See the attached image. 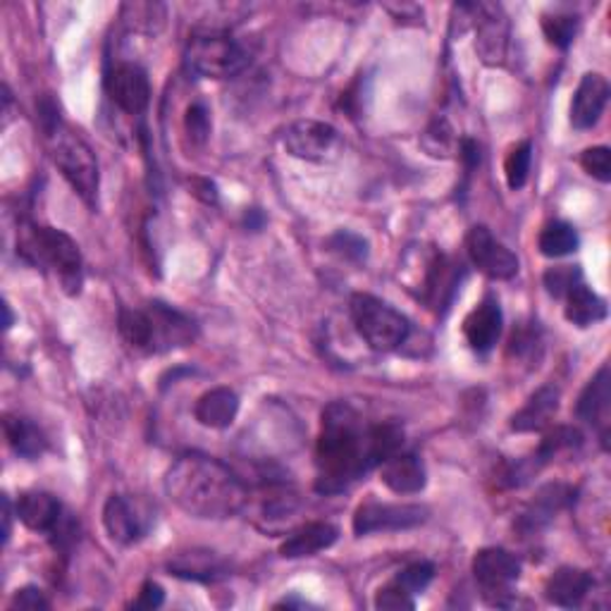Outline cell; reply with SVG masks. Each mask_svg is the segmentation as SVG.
I'll return each instance as SVG.
<instances>
[{
	"label": "cell",
	"mask_w": 611,
	"mask_h": 611,
	"mask_svg": "<svg viewBox=\"0 0 611 611\" xmlns=\"http://www.w3.org/2000/svg\"><path fill=\"white\" fill-rule=\"evenodd\" d=\"M404 445V431L395 423H369L347 401H333L323 411L317 435L315 490L337 495Z\"/></svg>",
	"instance_id": "obj_1"
},
{
	"label": "cell",
	"mask_w": 611,
	"mask_h": 611,
	"mask_svg": "<svg viewBox=\"0 0 611 611\" xmlns=\"http://www.w3.org/2000/svg\"><path fill=\"white\" fill-rule=\"evenodd\" d=\"M165 492L173 504L194 519L223 521L247 507L249 490L223 461L203 454L179 457L165 475Z\"/></svg>",
	"instance_id": "obj_2"
},
{
	"label": "cell",
	"mask_w": 611,
	"mask_h": 611,
	"mask_svg": "<svg viewBox=\"0 0 611 611\" xmlns=\"http://www.w3.org/2000/svg\"><path fill=\"white\" fill-rule=\"evenodd\" d=\"M120 335L141 353H165L189 347L197 339V325L173 306L151 301L146 309L120 311Z\"/></svg>",
	"instance_id": "obj_3"
},
{
	"label": "cell",
	"mask_w": 611,
	"mask_h": 611,
	"mask_svg": "<svg viewBox=\"0 0 611 611\" xmlns=\"http://www.w3.org/2000/svg\"><path fill=\"white\" fill-rule=\"evenodd\" d=\"M17 253L41 271H51L67 295H79L84 285V263L77 241L67 232L55 227H41L34 223H20Z\"/></svg>",
	"instance_id": "obj_4"
},
{
	"label": "cell",
	"mask_w": 611,
	"mask_h": 611,
	"mask_svg": "<svg viewBox=\"0 0 611 611\" xmlns=\"http://www.w3.org/2000/svg\"><path fill=\"white\" fill-rule=\"evenodd\" d=\"M43 137L55 167L70 182L77 197L93 208L99 199V161H96L91 146L63 120L55 122L53 127H46Z\"/></svg>",
	"instance_id": "obj_5"
},
{
	"label": "cell",
	"mask_w": 611,
	"mask_h": 611,
	"mask_svg": "<svg viewBox=\"0 0 611 611\" xmlns=\"http://www.w3.org/2000/svg\"><path fill=\"white\" fill-rule=\"evenodd\" d=\"M349 311L357 333L373 351H397L409 339V321L383 299L373 295H353Z\"/></svg>",
	"instance_id": "obj_6"
},
{
	"label": "cell",
	"mask_w": 611,
	"mask_h": 611,
	"mask_svg": "<svg viewBox=\"0 0 611 611\" xmlns=\"http://www.w3.org/2000/svg\"><path fill=\"white\" fill-rule=\"evenodd\" d=\"M189 72L205 79H232L249 67V51L225 32H208L191 36L187 46Z\"/></svg>",
	"instance_id": "obj_7"
},
{
	"label": "cell",
	"mask_w": 611,
	"mask_h": 611,
	"mask_svg": "<svg viewBox=\"0 0 611 611\" xmlns=\"http://www.w3.org/2000/svg\"><path fill=\"white\" fill-rule=\"evenodd\" d=\"M473 573L483 597L495 607L511 604V585L521 576V561L502 547H485L473 559Z\"/></svg>",
	"instance_id": "obj_8"
},
{
	"label": "cell",
	"mask_w": 611,
	"mask_h": 611,
	"mask_svg": "<svg viewBox=\"0 0 611 611\" xmlns=\"http://www.w3.org/2000/svg\"><path fill=\"white\" fill-rule=\"evenodd\" d=\"M153 509L137 497L113 495L103 509V525L117 545H134L144 540L153 528Z\"/></svg>",
	"instance_id": "obj_9"
},
{
	"label": "cell",
	"mask_w": 611,
	"mask_h": 611,
	"mask_svg": "<svg viewBox=\"0 0 611 611\" xmlns=\"http://www.w3.org/2000/svg\"><path fill=\"white\" fill-rule=\"evenodd\" d=\"M431 516L423 504H385L363 502L353 513V533L357 537L373 533H399L419 528Z\"/></svg>",
	"instance_id": "obj_10"
},
{
	"label": "cell",
	"mask_w": 611,
	"mask_h": 611,
	"mask_svg": "<svg viewBox=\"0 0 611 611\" xmlns=\"http://www.w3.org/2000/svg\"><path fill=\"white\" fill-rule=\"evenodd\" d=\"M339 132L321 120H297L285 129L283 146L299 161L321 163L339 149Z\"/></svg>",
	"instance_id": "obj_11"
},
{
	"label": "cell",
	"mask_w": 611,
	"mask_h": 611,
	"mask_svg": "<svg viewBox=\"0 0 611 611\" xmlns=\"http://www.w3.org/2000/svg\"><path fill=\"white\" fill-rule=\"evenodd\" d=\"M466 251L473 265L492 279H513L519 275L516 253L507 249L485 225H475L466 235Z\"/></svg>",
	"instance_id": "obj_12"
},
{
	"label": "cell",
	"mask_w": 611,
	"mask_h": 611,
	"mask_svg": "<svg viewBox=\"0 0 611 611\" xmlns=\"http://www.w3.org/2000/svg\"><path fill=\"white\" fill-rule=\"evenodd\" d=\"M108 96L129 115H141L151 101V82L146 70L132 63H122L105 79Z\"/></svg>",
	"instance_id": "obj_13"
},
{
	"label": "cell",
	"mask_w": 611,
	"mask_h": 611,
	"mask_svg": "<svg viewBox=\"0 0 611 611\" xmlns=\"http://www.w3.org/2000/svg\"><path fill=\"white\" fill-rule=\"evenodd\" d=\"M504 313L497 297L487 295L463 321V335H466L469 347L478 353H487L502 337Z\"/></svg>",
	"instance_id": "obj_14"
},
{
	"label": "cell",
	"mask_w": 611,
	"mask_h": 611,
	"mask_svg": "<svg viewBox=\"0 0 611 611\" xmlns=\"http://www.w3.org/2000/svg\"><path fill=\"white\" fill-rule=\"evenodd\" d=\"M578 415L581 421H585L588 425H593L597 433H600V439L604 449L609 447V415H611V375H609V365H602L593 381L588 383V387L583 389V395L578 399Z\"/></svg>",
	"instance_id": "obj_15"
},
{
	"label": "cell",
	"mask_w": 611,
	"mask_h": 611,
	"mask_svg": "<svg viewBox=\"0 0 611 611\" xmlns=\"http://www.w3.org/2000/svg\"><path fill=\"white\" fill-rule=\"evenodd\" d=\"M607 101L609 82L602 75H597V72L583 75L571 101V125L576 129H593L597 122H600Z\"/></svg>",
	"instance_id": "obj_16"
},
{
	"label": "cell",
	"mask_w": 611,
	"mask_h": 611,
	"mask_svg": "<svg viewBox=\"0 0 611 611\" xmlns=\"http://www.w3.org/2000/svg\"><path fill=\"white\" fill-rule=\"evenodd\" d=\"M573 499V490L566 485H547L535 495L533 502L523 509L516 528L523 535L540 533L545 525L552 523V519L561 509H566Z\"/></svg>",
	"instance_id": "obj_17"
},
{
	"label": "cell",
	"mask_w": 611,
	"mask_h": 611,
	"mask_svg": "<svg viewBox=\"0 0 611 611\" xmlns=\"http://www.w3.org/2000/svg\"><path fill=\"white\" fill-rule=\"evenodd\" d=\"M339 537V531L333 523L325 521H313L306 523L295 533L287 535V540L279 547V557L285 559H303V557H315L323 549H329Z\"/></svg>",
	"instance_id": "obj_18"
},
{
	"label": "cell",
	"mask_w": 611,
	"mask_h": 611,
	"mask_svg": "<svg viewBox=\"0 0 611 611\" xmlns=\"http://www.w3.org/2000/svg\"><path fill=\"white\" fill-rule=\"evenodd\" d=\"M381 481L397 495H415L421 492L427 475L423 461L415 454H392L381 463Z\"/></svg>",
	"instance_id": "obj_19"
},
{
	"label": "cell",
	"mask_w": 611,
	"mask_h": 611,
	"mask_svg": "<svg viewBox=\"0 0 611 611\" xmlns=\"http://www.w3.org/2000/svg\"><path fill=\"white\" fill-rule=\"evenodd\" d=\"M590 588H593V576L588 571L576 566H561L549 576L545 585V595L547 600L557 607L573 609V607H581V602L588 597Z\"/></svg>",
	"instance_id": "obj_20"
},
{
	"label": "cell",
	"mask_w": 611,
	"mask_h": 611,
	"mask_svg": "<svg viewBox=\"0 0 611 611\" xmlns=\"http://www.w3.org/2000/svg\"><path fill=\"white\" fill-rule=\"evenodd\" d=\"M17 519L34 533H53L63 521V507L48 492H24L15 507Z\"/></svg>",
	"instance_id": "obj_21"
},
{
	"label": "cell",
	"mask_w": 611,
	"mask_h": 611,
	"mask_svg": "<svg viewBox=\"0 0 611 611\" xmlns=\"http://www.w3.org/2000/svg\"><path fill=\"white\" fill-rule=\"evenodd\" d=\"M239 413V397L235 389L229 387H215L211 392H205L197 407H194V415L197 421L205 427H213V431H225L232 423H235Z\"/></svg>",
	"instance_id": "obj_22"
},
{
	"label": "cell",
	"mask_w": 611,
	"mask_h": 611,
	"mask_svg": "<svg viewBox=\"0 0 611 611\" xmlns=\"http://www.w3.org/2000/svg\"><path fill=\"white\" fill-rule=\"evenodd\" d=\"M559 409V389L557 387H540L537 392L525 401V407L513 413L511 431L516 433H540L552 423V415Z\"/></svg>",
	"instance_id": "obj_23"
},
{
	"label": "cell",
	"mask_w": 611,
	"mask_h": 611,
	"mask_svg": "<svg viewBox=\"0 0 611 611\" xmlns=\"http://www.w3.org/2000/svg\"><path fill=\"white\" fill-rule=\"evenodd\" d=\"M167 571L177 578L199 581V583H213L227 576V566L223 559L213 552H197V549H194V552L177 554L167 564Z\"/></svg>",
	"instance_id": "obj_24"
},
{
	"label": "cell",
	"mask_w": 611,
	"mask_h": 611,
	"mask_svg": "<svg viewBox=\"0 0 611 611\" xmlns=\"http://www.w3.org/2000/svg\"><path fill=\"white\" fill-rule=\"evenodd\" d=\"M3 427H5L8 445L22 459L36 461L48 449L46 435L39 431V425H34L29 419H22V415H5Z\"/></svg>",
	"instance_id": "obj_25"
},
{
	"label": "cell",
	"mask_w": 611,
	"mask_h": 611,
	"mask_svg": "<svg viewBox=\"0 0 611 611\" xmlns=\"http://www.w3.org/2000/svg\"><path fill=\"white\" fill-rule=\"evenodd\" d=\"M566 321L578 325V327H590L602 323L607 317V301L595 295L590 287H585L583 283L573 287L566 295Z\"/></svg>",
	"instance_id": "obj_26"
},
{
	"label": "cell",
	"mask_w": 611,
	"mask_h": 611,
	"mask_svg": "<svg viewBox=\"0 0 611 611\" xmlns=\"http://www.w3.org/2000/svg\"><path fill=\"white\" fill-rule=\"evenodd\" d=\"M483 22L478 32V46L485 60H492L497 63L499 58H504L507 48V20L502 15V8L499 5H481Z\"/></svg>",
	"instance_id": "obj_27"
},
{
	"label": "cell",
	"mask_w": 611,
	"mask_h": 611,
	"mask_svg": "<svg viewBox=\"0 0 611 611\" xmlns=\"http://www.w3.org/2000/svg\"><path fill=\"white\" fill-rule=\"evenodd\" d=\"M537 249L547 259H564V255L578 249V232L571 223H564V220H552V223L543 227L540 237H537Z\"/></svg>",
	"instance_id": "obj_28"
},
{
	"label": "cell",
	"mask_w": 611,
	"mask_h": 611,
	"mask_svg": "<svg viewBox=\"0 0 611 611\" xmlns=\"http://www.w3.org/2000/svg\"><path fill=\"white\" fill-rule=\"evenodd\" d=\"M122 20L129 29L155 34L165 24V8L158 3H127L122 5Z\"/></svg>",
	"instance_id": "obj_29"
},
{
	"label": "cell",
	"mask_w": 611,
	"mask_h": 611,
	"mask_svg": "<svg viewBox=\"0 0 611 611\" xmlns=\"http://www.w3.org/2000/svg\"><path fill=\"white\" fill-rule=\"evenodd\" d=\"M578 24L581 20L576 15H569V12H549V15L543 17V32L549 43L566 51L573 39H576Z\"/></svg>",
	"instance_id": "obj_30"
},
{
	"label": "cell",
	"mask_w": 611,
	"mask_h": 611,
	"mask_svg": "<svg viewBox=\"0 0 611 611\" xmlns=\"http://www.w3.org/2000/svg\"><path fill=\"white\" fill-rule=\"evenodd\" d=\"M581 439H583V435L576 431V427H566V425L554 427V431H549V433L545 435L540 447H537V454L533 457V463H535L537 469H540L543 463H547L549 459H552V457L557 454V451L571 449V447H578V445H581Z\"/></svg>",
	"instance_id": "obj_31"
},
{
	"label": "cell",
	"mask_w": 611,
	"mask_h": 611,
	"mask_svg": "<svg viewBox=\"0 0 611 611\" xmlns=\"http://www.w3.org/2000/svg\"><path fill=\"white\" fill-rule=\"evenodd\" d=\"M531 163H533V144L521 141L519 146H513L504 163L507 182L513 191L525 187V182H528L531 175Z\"/></svg>",
	"instance_id": "obj_32"
},
{
	"label": "cell",
	"mask_w": 611,
	"mask_h": 611,
	"mask_svg": "<svg viewBox=\"0 0 611 611\" xmlns=\"http://www.w3.org/2000/svg\"><path fill=\"white\" fill-rule=\"evenodd\" d=\"M581 283H583L581 271H578V267H571V265L549 267V271L545 273V287H547V291L554 299L566 297L569 291L576 287V285H581Z\"/></svg>",
	"instance_id": "obj_33"
},
{
	"label": "cell",
	"mask_w": 611,
	"mask_h": 611,
	"mask_svg": "<svg viewBox=\"0 0 611 611\" xmlns=\"http://www.w3.org/2000/svg\"><path fill=\"white\" fill-rule=\"evenodd\" d=\"M433 578H435V566L427 564V561H415V564H409L404 571H399V576L395 581L407 593L419 595L431 585Z\"/></svg>",
	"instance_id": "obj_34"
},
{
	"label": "cell",
	"mask_w": 611,
	"mask_h": 611,
	"mask_svg": "<svg viewBox=\"0 0 611 611\" xmlns=\"http://www.w3.org/2000/svg\"><path fill=\"white\" fill-rule=\"evenodd\" d=\"M581 165L585 173L600 182H611V151L607 146H593V149H585L581 155Z\"/></svg>",
	"instance_id": "obj_35"
},
{
	"label": "cell",
	"mask_w": 611,
	"mask_h": 611,
	"mask_svg": "<svg viewBox=\"0 0 611 611\" xmlns=\"http://www.w3.org/2000/svg\"><path fill=\"white\" fill-rule=\"evenodd\" d=\"M327 244H329V249L337 251L339 255H345V259H349V261L361 263L369 259V241L359 235H351V232L341 229Z\"/></svg>",
	"instance_id": "obj_36"
},
{
	"label": "cell",
	"mask_w": 611,
	"mask_h": 611,
	"mask_svg": "<svg viewBox=\"0 0 611 611\" xmlns=\"http://www.w3.org/2000/svg\"><path fill=\"white\" fill-rule=\"evenodd\" d=\"M375 607L385 609V611H401V609H413L415 602H413L411 593H407L397 581H392L389 585H385L381 593H377Z\"/></svg>",
	"instance_id": "obj_37"
},
{
	"label": "cell",
	"mask_w": 611,
	"mask_h": 611,
	"mask_svg": "<svg viewBox=\"0 0 611 611\" xmlns=\"http://www.w3.org/2000/svg\"><path fill=\"white\" fill-rule=\"evenodd\" d=\"M185 127L194 144H205L208 134H211V117H208V110L203 103L189 105L187 115H185Z\"/></svg>",
	"instance_id": "obj_38"
},
{
	"label": "cell",
	"mask_w": 611,
	"mask_h": 611,
	"mask_svg": "<svg viewBox=\"0 0 611 611\" xmlns=\"http://www.w3.org/2000/svg\"><path fill=\"white\" fill-rule=\"evenodd\" d=\"M48 600L43 597V593L39 588H22L12 597V609H24V611H41L48 609Z\"/></svg>",
	"instance_id": "obj_39"
},
{
	"label": "cell",
	"mask_w": 611,
	"mask_h": 611,
	"mask_svg": "<svg viewBox=\"0 0 611 611\" xmlns=\"http://www.w3.org/2000/svg\"><path fill=\"white\" fill-rule=\"evenodd\" d=\"M165 602V593L158 583L146 581L139 590V597L132 602L134 609H158Z\"/></svg>",
	"instance_id": "obj_40"
},
{
	"label": "cell",
	"mask_w": 611,
	"mask_h": 611,
	"mask_svg": "<svg viewBox=\"0 0 611 611\" xmlns=\"http://www.w3.org/2000/svg\"><path fill=\"white\" fill-rule=\"evenodd\" d=\"M535 347H540V337H537V329H519L511 337V353L516 351V357H533Z\"/></svg>",
	"instance_id": "obj_41"
},
{
	"label": "cell",
	"mask_w": 611,
	"mask_h": 611,
	"mask_svg": "<svg viewBox=\"0 0 611 611\" xmlns=\"http://www.w3.org/2000/svg\"><path fill=\"white\" fill-rule=\"evenodd\" d=\"M191 187L194 194H197L199 199H203L205 203H217V187L213 185L211 179H191Z\"/></svg>",
	"instance_id": "obj_42"
},
{
	"label": "cell",
	"mask_w": 611,
	"mask_h": 611,
	"mask_svg": "<svg viewBox=\"0 0 611 611\" xmlns=\"http://www.w3.org/2000/svg\"><path fill=\"white\" fill-rule=\"evenodd\" d=\"M10 533H12V507H10V499L3 497V543L10 540Z\"/></svg>",
	"instance_id": "obj_43"
},
{
	"label": "cell",
	"mask_w": 611,
	"mask_h": 611,
	"mask_svg": "<svg viewBox=\"0 0 611 611\" xmlns=\"http://www.w3.org/2000/svg\"><path fill=\"white\" fill-rule=\"evenodd\" d=\"M3 313H5V323H3V327H5V329H10V327H12V311H10V303H3Z\"/></svg>",
	"instance_id": "obj_44"
}]
</instances>
